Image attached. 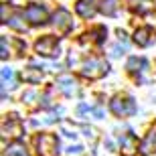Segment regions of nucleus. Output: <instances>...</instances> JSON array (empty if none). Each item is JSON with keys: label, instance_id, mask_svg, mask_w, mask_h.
Here are the masks:
<instances>
[{"label": "nucleus", "instance_id": "nucleus-1", "mask_svg": "<svg viewBox=\"0 0 156 156\" xmlns=\"http://www.w3.org/2000/svg\"><path fill=\"white\" fill-rule=\"evenodd\" d=\"M35 146L39 156H57L59 138L55 134H39V136H35Z\"/></svg>", "mask_w": 156, "mask_h": 156}, {"label": "nucleus", "instance_id": "nucleus-2", "mask_svg": "<svg viewBox=\"0 0 156 156\" xmlns=\"http://www.w3.org/2000/svg\"><path fill=\"white\" fill-rule=\"evenodd\" d=\"M110 110L120 118H128V116H134L138 108H136L134 98H130V95H116L110 101Z\"/></svg>", "mask_w": 156, "mask_h": 156}, {"label": "nucleus", "instance_id": "nucleus-3", "mask_svg": "<svg viewBox=\"0 0 156 156\" xmlns=\"http://www.w3.org/2000/svg\"><path fill=\"white\" fill-rule=\"evenodd\" d=\"M110 69V65L105 63L104 59H89L85 63L81 65V73L89 79H99V77H104Z\"/></svg>", "mask_w": 156, "mask_h": 156}, {"label": "nucleus", "instance_id": "nucleus-4", "mask_svg": "<svg viewBox=\"0 0 156 156\" xmlns=\"http://www.w3.org/2000/svg\"><path fill=\"white\" fill-rule=\"evenodd\" d=\"M35 49L43 57H57L59 55V41H57V37H49V35L41 37L35 43Z\"/></svg>", "mask_w": 156, "mask_h": 156}, {"label": "nucleus", "instance_id": "nucleus-5", "mask_svg": "<svg viewBox=\"0 0 156 156\" xmlns=\"http://www.w3.org/2000/svg\"><path fill=\"white\" fill-rule=\"evenodd\" d=\"M23 14L27 16V20H30L33 24H43L47 23V16H49V12H47L45 6L37 4V2H33V4H29L27 8L23 10Z\"/></svg>", "mask_w": 156, "mask_h": 156}, {"label": "nucleus", "instance_id": "nucleus-6", "mask_svg": "<svg viewBox=\"0 0 156 156\" xmlns=\"http://www.w3.org/2000/svg\"><path fill=\"white\" fill-rule=\"evenodd\" d=\"M2 134L4 136H10V138H20L23 136V122L18 120L16 114L6 116L4 124H2Z\"/></svg>", "mask_w": 156, "mask_h": 156}, {"label": "nucleus", "instance_id": "nucleus-7", "mask_svg": "<svg viewBox=\"0 0 156 156\" xmlns=\"http://www.w3.org/2000/svg\"><path fill=\"white\" fill-rule=\"evenodd\" d=\"M55 29H57V33H61V35H65V33H69L71 29H73V18H71V14L65 8H59L57 12H55Z\"/></svg>", "mask_w": 156, "mask_h": 156}, {"label": "nucleus", "instance_id": "nucleus-8", "mask_svg": "<svg viewBox=\"0 0 156 156\" xmlns=\"http://www.w3.org/2000/svg\"><path fill=\"white\" fill-rule=\"evenodd\" d=\"M120 152H122V156H134L138 152V138L132 132L124 134L120 138Z\"/></svg>", "mask_w": 156, "mask_h": 156}, {"label": "nucleus", "instance_id": "nucleus-9", "mask_svg": "<svg viewBox=\"0 0 156 156\" xmlns=\"http://www.w3.org/2000/svg\"><path fill=\"white\" fill-rule=\"evenodd\" d=\"M140 152L144 156L152 154V152H156V124L148 130V134H146V138L142 140V144H140Z\"/></svg>", "mask_w": 156, "mask_h": 156}, {"label": "nucleus", "instance_id": "nucleus-10", "mask_svg": "<svg viewBox=\"0 0 156 156\" xmlns=\"http://www.w3.org/2000/svg\"><path fill=\"white\" fill-rule=\"evenodd\" d=\"M75 10H77V14H79V16L91 18L93 14H95V10H98V6H95V0H77Z\"/></svg>", "mask_w": 156, "mask_h": 156}, {"label": "nucleus", "instance_id": "nucleus-11", "mask_svg": "<svg viewBox=\"0 0 156 156\" xmlns=\"http://www.w3.org/2000/svg\"><path fill=\"white\" fill-rule=\"evenodd\" d=\"M152 37H154V30L150 27H142L134 33V41H136V45L140 47H148L152 43Z\"/></svg>", "mask_w": 156, "mask_h": 156}, {"label": "nucleus", "instance_id": "nucleus-12", "mask_svg": "<svg viewBox=\"0 0 156 156\" xmlns=\"http://www.w3.org/2000/svg\"><path fill=\"white\" fill-rule=\"evenodd\" d=\"M57 85L61 91H65L67 95H73V93H77V81L73 79L71 75H61L57 77Z\"/></svg>", "mask_w": 156, "mask_h": 156}, {"label": "nucleus", "instance_id": "nucleus-13", "mask_svg": "<svg viewBox=\"0 0 156 156\" xmlns=\"http://www.w3.org/2000/svg\"><path fill=\"white\" fill-rule=\"evenodd\" d=\"M128 4H130V8L134 12L146 14V12H150L154 8V0H128Z\"/></svg>", "mask_w": 156, "mask_h": 156}, {"label": "nucleus", "instance_id": "nucleus-14", "mask_svg": "<svg viewBox=\"0 0 156 156\" xmlns=\"http://www.w3.org/2000/svg\"><path fill=\"white\" fill-rule=\"evenodd\" d=\"M98 8L104 12L105 16H114L118 12V8H120V0H99Z\"/></svg>", "mask_w": 156, "mask_h": 156}, {"label": "nucleus", "instance_id": "nucleus-15", "mask_svg": "<svg viewBox=\"0 0 156 156\" xmlns=\"http://www.w3.org/2000/svg\"><path fill=\"white\" fill-rule=\"evenodd\" d=\"M118 35H120V41H118L116 45L112 47V51H110L112 57H120V55H124V53L128 51V39H126V33L118 30Z\"/></svg>", "mask_w": 156, "mask_h": 156}, {"label": "nucleus", "instance_id": "nucleus-16", "mask_svg": "<svg viewBox=\"0 0 156 156\" xmlns=\"http://www.w3.org/2000/svg\"><path fill=\"white\" fill-rule=\"evenodd\" d=\"M16 87V77H14V71L4 67L2 69V89H14Z\"/></svg>", "mask_w": 156, "mask_h": 156}, {"label": "nucleus", "instance_id": "nucleus-17", "mask_svg": "<svg viewBox=\"0 0 156 156\" xmlns=\"http://www.w3.org/2000/svg\"><path fill=\"white\" fill-rule=\"evenodd\" d=\"M146 59H142V57H130L128 59V71L130 73H140V71H144L146 69Z\"/></svg>", "mask_w": 156, "mask_h": 156}, {"label": "nucleus", "instance_id": "nucleus-18", "mask_svg": "<svg viewBox=\"0 0 156 156\" xmlns=\"http://www.w3.org/2000/svg\"><path fill=\"white\" fill-rule=\"evenodd\" d=\"M23 79L29 81V83H41L43 73H41V69H37V67H29V69L23 71Z\"/></svg>", "mask_w": 156, "mask_h": 156}, {"label": "nucleus", "instance_id": "nucleus-19", "mask_svg": "<svg viewBox=\"0 0 156 156\" xmlns=\"http://www.w3.org/2000/svg\"><path fill=\"white\" fill-rule=\"evenodd\" d=\"M4 156H29V152H27V148H24L23 144L14 142V144L4 148Z\"/></svg>", "mask_w": 156, "mask_h": 156}, {"label": "nucleus", "instance_id": "nucleus-20", "mask_svg": "<svg viewBox=\"0 0 156 156\" xmlns=\"http://www.w3.org/2000/svg\"><path fill=\"white\" fill-rule=\"evenodd\" d=\"M20 20H23V18H20V12H16V14H14V16H10L8 20H6V23L10 24L12 29H16V30H20V33H24V30L29 29V27H27L24 23H20Z\"/></svg>", "mask_w": 156, "mask_h": 156}, {"label": "nucleus", "instance_id": "nucleus-21", "mask_svg": "<svg viewBox=\"0 0 156 156\" xmlns=\"http://www.w3.org/2000/svg\"><path fill=\"white\" fill-rule=\"evenodd\" d=\"M83 154V148L81 146H69L67 148V156H81Z\"/></svg>", "mask_w": 156, "mask_h": 156}]
</instances>
